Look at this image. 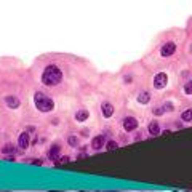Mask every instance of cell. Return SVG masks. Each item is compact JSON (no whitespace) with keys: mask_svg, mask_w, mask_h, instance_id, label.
Listing matches in <instances>:
<instances>
[{"mask_svg":"<svg viewBox=\"0 0 192 192\" xmlns=\"http://www.w3.org/2000/svg\"><path fill=\"white\" fill-rule=\"evenodd\" d=\"M63 79V72L59 71V67L56 66H48L45 71H43V75H42V82L48 86H53V85H58Z\"/></svg>","mask_w":192,"mask_h":192,"instance_id":"obj_1","label":"cell"},{"mask_svg":"<svg viewBox=\"0 0 192 192\" xmlns=\"http://www.w3.org/2000/svg\"><path fill=\"white\" fill-rule=\"evenodd\" d=\"M36 106H37L39 111H42V112H48V111H51V109L55 107V102L51 101L50 98L43 96L42 93H36Z\"/></svg>","mask_w":192,"mask_h":192,"instance_id":"obj_2","label":"cell"},{"mask_svg":"<svg viewBox=\"0 0 192 192\" xmlns=\"http://www.w3.org/2000/svg\"><path fill=\"white\" fill-rule=\"evenodd\" d=\"M167 83H168V77H167V74H163V72H160V74H157L155 77H154V86L155 88H163V86H167Z\"/></svg>","mask_w":192,"mask_h":192,"instance_id":"obj_3","label":"cell"},{"mask_svg":"<svg viewBox=\"0 0 192 192\" xmlns=\"http://www.w3.org/2000/svg\"><path fill=\"white\" fill-rule=\"evenodd\" d=\"M174 50H176V45H174L173 42H167V43L162 47V50H160V55H162L163 58L171 56V55L174 53Z\"/></svg>","mask_w":192,"mask_h":192,"instance_id":"obj_4","label":"cell"},{"mask_svg":"<svg viewBox=\"0 0 192 192\" xmlns=\"http://www.w3.org/2000/svg\"><path fill=\"white\" fill-rule=\"evenodd\" d=\"M136 127H138V120H136L134 117H127V118L123 120V128H125V131H133V130H136Z\"/></svg>","mask_w":192,"mask_h":192,"instance_id":"obj_5","label":"cell"},{"mask_svg":"<svg viewBox=\"0 0 192 192\" xmlns=\"http://www.w3.org/2000/svg\"><path fill=\"white\" fill-rule=\"evenodd\" d=\"M104 143H106V139H104V134H99V136L93 138V141H91V147H93L95 151H99V149L104 146Z\"/></svg>","mask_w":192,"mask_h":192,"instance_id":"obj_6","label":"cell"},{"mask_svg":"<svg viewBox=\"0 0 192 192\" xmlns=\"http://www.w3.org/2000/svg\"><path fill=\"white\" fill-rule=\"evenodd\" d=\"M101 112L104 117H111L114 114V106L111 102H102V106H101Z\"/></svg>","mask_w":192,"mask_h":192,"instance_id":"obj_7","label":"cell"},{"mask_svg":"<svg viewBox=\"0 0 192 192\" xmlns=\"http://www.w3.org/2000/svg\"><path fill=\"white\" fill-rule=\"evenodd\" d=\"M5 102H7V106H8L10 109L19 107V99L14 98V96H7V98H5Z\"/></svg>","mask_w":192,"mask_h":192,"instance_id":"obj_8","label":"cell"},{"mask_svg":"<svg viewBox=\"0 0 192 192\" xmlns=\"http://www.w3.org/2000/svg\"><path fill=\"white\" fill-rule=\"evenodd\" d=\"M29 146V134L27 133H21L19 134V147L26 149Z\"/></svg>","mask_w":192,"mask_h":192,"instance_id":"obj_9","label":"cell"},{"mask_svg":"<svg viewBox=\"0 0 192 192\" xmlns=\"http://www.w3.org/2000/svg\"><path fill=\"white\" fill-rule=\"evenodd\" d=\"M86 118H88V112H86L85 109H82V111H79V112L75 114V120H77V122H85Z\"/></svg>","mask_w":192,"mask_h":192,"instance_id":"obj_10","label":"cell"},{"mask_svg":"<svg viewBox=\"0 0 192 192\" xmlns=\"http://www.w3.org/2000/svg\"><path fill=\"white\" fill-rule=\"evenodd\" d=\"M149 133L151 134H154V136H157L160 133V128H159V123H155V122H152V123L149 125Z\"/></svg>","mask_w":192,"mask_h":192,"instance_id":"obj_11","label":"cell"},{"mask_svg":"<svg viewBox=\"0 0 192 192\" xmlns=\"http://www.w3.org/2000/svg\"><path fill=\"white\" fill-rule=\"evenodd\" d=\"M58 154H59V147L58 146H53V147H51V151L48 152V157H50L51 160H55L56 157H58Z\"/></svg>","mask_w":192,"mask_h":192,"instance_id":"obj_12","label":"cell"},{"mask_svg":"<svg viewBox=\"0 0 192 192\" xmlns=\"http://www.w3.org/2000/svg\"><path fill=\"white\" fill-rule=\"evenodd\" d=\"M149 99H151V96H149V93H147V91L141 93V95H139V98H138V101L141 102V104H147V102H149Z\"/></svg>","mask_w":192,"mask_h":192,"instance_id":"obj_13","label":"cell"},{"mask_svg":"<svg viewBox=\"0 0 192 192\" xmlns=\"http://www.w3.org/2000/svg\"><path fill=\"white\" fill-rule=\"evenodd\" d=\"M181 118H183L184 122H190V118H192V111H190V109L184 111V112H183V115H181Z\"/></svg>","mask_w":192,"mask_h":192,"instance_id":"obj_14","label":"cell"},{"mask_svg":"<svg viewBox=\"0 0 192 192\" xmlns=\"http://www.w3.org/2000/svg\"><path fill=\"white\" fill-rule=\"evenodd\" d=\"M184 91H186L187 95H190V93H192V82H187V83H186V86H184Z\"/></svg>","mask_w":192,"mask_h":192,"instance_id":"obj_15","label":"cell"},{"mask_svg":"<svg viewBox=\"0 0 192 192\" xmlns=\"http://www.w3.org/2000/svg\"><path fill=\"white\" fill-rule=\"evenodd\" d=\"M67 141H69V144H71V146H77V143H79L75 136H71V138L67 139Z\"/></svg>","mask_w":192,"mask_h":192,"instance_id":"obj_16","label":"cell"},{"mask_svg":"<svg viewBox=\"0 0 192 192\" xmlns=\"http://www.w3.org/2000/svg\"><path fill=\"white\" fill-rule=\"evenodd\" d=\"M117 147H118L117 143H114V141H109V143H107V149H109V151H114V149H117Z\"/></svg>","mask_w":192,"mask_h":192,"instance_id":"obj_17","label":"cell"},{"mask_svg":"<svg viewBox=\"0 0 192 192\" xmlns=\"http://www.w3.org/2000/svg\"><path fill=\"white\" fill-rule=\"evenodd\" d=\"M2 152L3 154H8V152H13V146H10V144H7L3 149H2Z\"/></svg>","mask_w":192,"mask_h":192,"instance_id":"obj_18","label":"cell"},{"mask_svg":"<svg viewBox=\"0 0 192 192\" xmlns=\"http://www.w3.org/2000/svg\"><path fill=\"white\" fill-rule=\"evenodd\" d=\"M163 111H173V104L171 102H167L163 106Z\"/></svg>","mask_w":192,"mask_h":192,"instance_id":"obj_19","label":"cell"},{"mask_svg":"<svg viewBox=\"0 0 192 192\" xmlns=\"http://www.w3.org/2000/svg\"><path fill=\"white\" fill-rule=\"evenodd\" d=\"M61 162H64V163H66V162H69V157H67V155L61 157Z\"/></svg>","mask_w":192,"mask_h":192,"instance_id":"obj_20","label":"cell"},{"mask_svg":"<svg viewBox=\"0 0 192 192\" xmlns=\"http://www.w3.org/2000/svg\"><path fill=\"white\" fill-rule=\"evenodd\" d=\"M32 163H34V165H42V160H34Z\"/></svg>","mask_w":192,"mask_h":192,"instance_id":"obj_21","label":"cell"},{"mask_svg":"<svg viewBox=\"0 0 192 192\" xmlns=\"http://www.w3.org/2000/svg\"><path fill=\"white\" fill-rule=\"evenodd\" d=\"M162 112H163V111H162V109H155V114H157V115H160V114H162Z\"/></svg>","mask_w":192,"mask_h":192,"instance_id":"obj_22","label":"cell"}]
</instances>
